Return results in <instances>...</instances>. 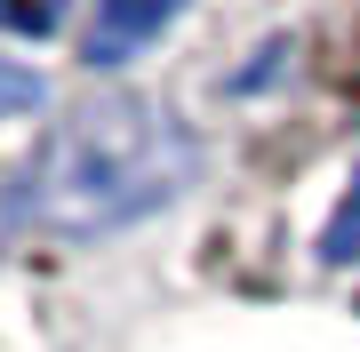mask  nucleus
<instances>
[{
	"label": "nucleus",
	"instance_id": "f257e3e1",
	"mask_svg": "<svg viewBox=\"0 0 360 352\" xmlns=\"http://www.w3.org/2000/svg\"><path fill=\"white\" fill-rule=\"evenodd\" d=\"M184 184H193V136L176 129V112L144 105V96H112L49 136V152L25 184V209L49 233L89 240L168 209Z\"/></svg>",
	"mask_w": 360,
	"mask_h": 352
},
{
	"label": "nucleus",
	"instance_id": "f03ea898",
	"mask_svg": "<svg viewBox=\"0 0 360 352\" xmlns=\"http://www.w3.org/2000/svg\"><path fill=\"white\" fill-rule=\"evenodd\" d=\"M184 0H96V25H89V65H129L144 40H160L176 25Z\"/></svg>",
	"mask_w": 360,
	"mask_h": 352
},
{
	"label": "nucleus",
	"instance_id": "7ed1b4c3",
	"mask_svg": "<svg viewBox=\"0 0 360 352\" xmlns=\"http://www.w3.org/2000/svg\"><path fill=\"white\" fill-rule=\"evenodd\" d=\"M352 248H360V176H352V200L328 216V233H321V256H328V264H345Z\"/></svg>",
	"mask_w": 360,
	"mask_h": 352
},
{
	"label": "nucleus",
	"instance_id": "20e7f679",
	"mask_svg": "<svg viewBox=\"0 0 360 352\" xmlns=\"http://www.w3.org/2000/svg\"><path fill=\"white\" fill-rule=\"evenodd\" d=\"M0 105H40V80H25V72L0 65Z\"/></svg>",
	"mask_w": 360,
	"mask_h": 352
}]
</instances>
